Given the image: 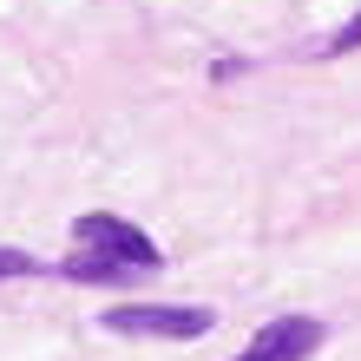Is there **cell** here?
Returning <instances> with one entry per match:
<instances>
[{
	"mask_svg": "<svg viewBox=\"0 0 361 361\" xmlns=\"http://www.w3.org/2000/svg\"><path fill=\"white\" fill-rule=\"evenodd\" d=\"M99 322L112 335H132V342H197V335H210L217 309H204V302H125V309H105Z\"/></svg>",
	"mask_w": 361,
	"mask_h": 361,
	"instance_id": "cell-1",
	"label": "cell"
},
{
	"mask_svg": "<svg viewBox=\"0 0 361 361\" xmlns=\"http://www.w3.org/2000/svg\"><path fill=\"white\" fill-rule=\"evenodd\" d=\"M73 243L92 250V257H105V263H118V269H132V276H152V269L164 263L158 243L145 237L138 224L112 217V210H86V217H73Z\"/></svg>",
	"mask_w": 361,
	"mask_h": 361,
	"instance_id": "cell-2",
	"label": "cell"
},
{
	"mask_svg": "<svg viewBox=\"0 0 361 361\" xmlns=\"http://www.w3.org/2000/svg\"><path fill=\"white\" fill-rule=\"evenodd\" d=\"M322 342H329V329L315 315H276V322H263L250 335V348L237 361H309Z\"/></svg>",
	"mask_w": 361,
	"mask_h": 361,
	"instance_id": "cell-3",
	"label": "cell"
},
{
	"mask_svg": "<svg viewBox=\"0 0 361 361\" xmlns=\"http://www.w3.org/2000/svg\"><path fill=\"white\" fill-rule=\"evenodd\" d=\"M59 276H73V283H132V269H118V263H105V257H66L59 263Z\"/></svg>",
	"mask_w": 361,
	"mask_h": 361,
	"instance_id": "cell-4",
	"label": "cell"
},
{
	"mask_svg": "<svg viewBox=\"0 0 361 361\" xmlns=\"http://www.w3.org/2000/svg\"><path fill=\"white\" fill-rule=\"evenodd\" d=\"M315 53H322V59H342V53H361V7L348 13V27H342V33H329L322 47H315Z\"/></svg>",
	"mask_w": 361,
	"mask_h": 361,
	"instance_id": "cell-5",
	"label": "cell"
},
{
	"mask_svg": "<svg viewBox=\"0 0 361 361\" xmlns=\"http://www.w3.org/2000/svg\"><path fill=\"white\" fill-rule=\"evenodd\" d=\"M47 263L39 257H27V250H0V283H7V276H39Z\"/></svg>",
	"mask_w": 361,
	"mask_h": 361,
	"instance_id": "cell-6",
	"label": "cell"
}]
</instances>
